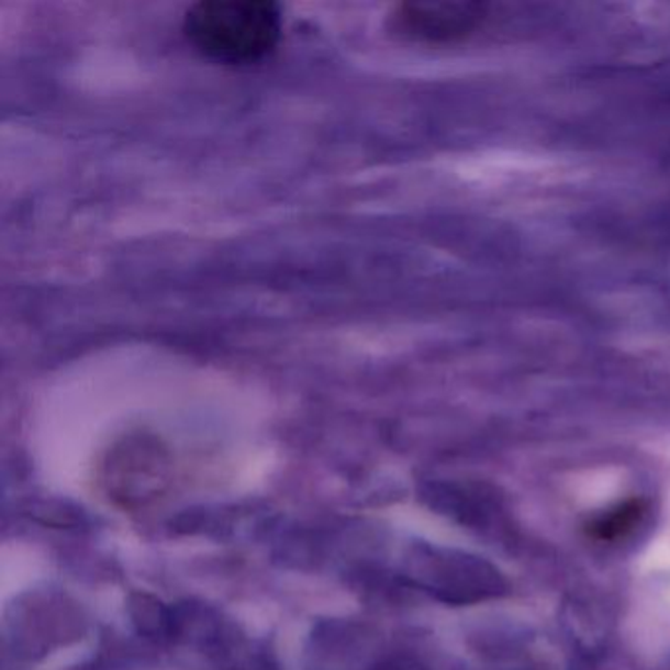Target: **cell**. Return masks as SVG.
<instances>
[{
    "instance_id": "obj_1",
    "label": "cell",
    "mask_w": 670,
    "mask_h": 670,
    "mask_svg": "<svg viewBox=\"0 0 670 670\" xmlns=\"http://www.w3.org/2000/svg\"><path fill=\"white\" fill-rule=\"evenodd\" d=\"M183 32L203 56L250 66L278 47L283 16L268 0H209L187 9Z\"/></svg>"
},
{
    "instance_id": "obj_5",
    "label": "cell",
    "mask_w": 670,
    "mask_h": 670,
    "mask_svg": "<svg viewBox=\"0 0 670 670\" xmlns=\"http://www.w3.org/2000/svg\"><path fill=\"white\" fill-rule=\"evenodd\" d=\"M26 513L34 522L49 527H81L85 523V513L74 503L62 502V500H36L30 502Z\"/></svg>"
},
{
    "instance_id": "obj_4",
    "label": "cell",
    "mask_w": 670,
    "mask_h": 670,
    "mask_svg": "<svg viewBox=\"0 0 670 670\" xmlns=\"http://www.w3.org/2000/svg\"><path fill=\"white\" fill-rule=\"evenodd\" d=\"M129 614L138 634L146 637H166L174 632L171 612L159 600L144 592H134L129 598Z\"/></svg>"
},
{
    "instance_id": "obj_2",
    "label": "cell",
    "mask_w": 670,
    "mask_h": 670,
    "mask_svg": "<svg viewBox=\"0 0 670 670\" xmlns=\"http://www.w3.org/2000/svg\"><path fill=\"white\" fill-rule=\"evenodd\" d=\"M478 7L465 4H401L391 12L390 30L423 44H445L465 36L482 22Z\"/></svg>"
},
{
    "instance_id": "obj_3",
    "label": "cell",
    "mask_w": 670,
    "mask_h": 670,
    "mask_svg": "<svg viewBox=\"0 0 670 670\" xmlns=\"http://www.w3.org/2000/svg\"><path fill=\"white\" fill-rule=\"evenodd\" d=\"M166 468L164 450L149 440L136 438L112 455L109 485L126 503L144 502L159 494L161 484H166Z\"/></svg>"
}]
</instances>
